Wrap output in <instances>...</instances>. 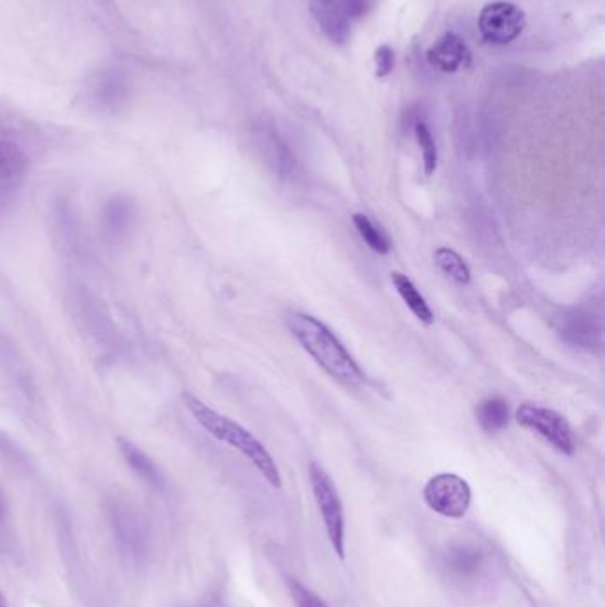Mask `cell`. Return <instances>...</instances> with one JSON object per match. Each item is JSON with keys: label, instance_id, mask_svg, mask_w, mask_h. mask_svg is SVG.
Returning a JSON list of instances; mask_svg holds the SVG:
<instances>
[{"label": "cell", "instance_id": "obj_11", "mask_svg": "<svg viewBox=\"0 0 605 607\" xmlns=\"http://www.w3.org/2000/svg\"><path fill=\"white\" fill-rule=\"evenodd\" d=\"M487 561V554L478 545L458 544L449 549L444 565L458 583H474L485 572Z\"/></svg>", "mask_w": 605, "mask_h": 607}, {"label": "cell", "instance_id": "obj_13", "mask_svg": "<svg viewBox=\"0 0 605 607\" xmlns=\"http://www.w3.org/2000/svg\"><path fill=\"white\" fill-rule=\"evenodd\" d=\"M313 15L323 32L329 36L334 43H346L352 34V22L350 18L339 9L338 4H313Z\"/></svg>", "mask_w": 605, "mask_h": 607}, {"label": "cell", "instance_id": "obj_19", "mask_svg": "<svg viewBox=\"0 0 605 607\" xmlns=\"http://www.w3.org/2000/svg\"><path fill=\"white\" fill-rule=\"evenodd\" d=\"M414 134H416L417 144L423 151V164H425L426 176H432L437 169L439 164V151H437V144L433 141L432 132L430 128L426 127V123L423 121H417L414 125Z\"/></svg>", "mask_w": 605, "mask_h": 607}, {"label": "cell", "instance_id": "obj_15", "mask_svg": "<svg viewBox=\"0 0 605 607\" xmlns=\"http://www.w3.org/2000/svg\"><path fill=\"white\" fill-rule=\"evenodd\" d=\"M391 281H393L396 292L400 293L401 299L407 304V308L412 311V315L416 316L419 322H423L426 325L433 324V311L425 297L421 295V292L417 290L416 284L410 281L409 277L401 272H393L391 274Z\"/></svg>", "mask_w": 605, "mask_h": 607}, {"label": "cell", "instance_id": "obj_7", "mask_svg": "<svg viewBox=\"0 0 605 607\" xmlns=\"http://www.w3.org/2000/svg\"><path fill=\"white\" fill-rule=\"evenodd\" d=\"M478 27L483 40L494 45H508L524 31L526 16L510 2H492L481 11Z\"/></svg>", "mask_w": 605, "mask_h": 607}, {"label": "cell", "instance_id": "obj_16", "mask_svg": "<svg viewBox=\"0 0 605 607\" xmlns=\"http://www.w3.org/2000/svg\"><path fill=\"white\" fill-rule=\"evenodd\" d=\"M476 419L481 430L487 434H495L504 430L510 423V407L501 396H490L476 407Z\"/></svg>", "mask_w": 605, "mask_h": 607}, {"label": "cell", "instance_id": "obj_18", "mask_svg": "<svg viewBox=\"0 0 605 607\" xmlns=\"http://www.w3.org/2000/svg\"><path fill=\"white\" fill-rule=\"evenodd\" d=\"M352 222H354L357 233L361 235L362 240L368 244L371 251H375L378 254H389L391 251V238L387 237L384 229L378 228L375 222L371 221L368 215L364 213H354L352 215Z\"/></svg>", "mask_w": 605, "mask_h": 607}, {"label": "cell", "instance_id": "obj_8", "mask_svg": "<svg viewBox=\"0 0 605 607\" xmlns=\"http://www.w3.org/2000/svg\"><path fill=\"white\" fill-rule=\"evenodd\" d=\"M558 332L568 345L584 350H593L602 345V322L600 316L590 309H565L558 316Z\"/></svg>", "mask_w": 605, "mask_h": 607}, {"label": "cell", "instance_id": "obj_20", "mask_svg": "<svg viewBox=\"0 0 605 607\" xmlns=\"http://www.w3.org/2000/svg\"><path fill=\"white\" fill-rule=\"evenodd\" d=\"M288 588H290L291 597L295 600L297 607H330L325 600L320 599L313 590L300 584L297 579H290Z\"/></svg>", "mask_w": 605, "mask_h": 607}, {"label": "cell", "instance_id": "obj_23", "mask_svg": "<svg viewBox=\"0 0 605 607\" xmlns=\"http://www.w3.org/2000/svg\"><path fill=\"white\" fill-rule=\"evenodd\" d=\"M6 517V501H4V496H2V492H0V521Z\"/></svg>", "mask_w": 605, "mask_h": 607}, {"label": "cell", "instance_id": "obj_25", "mask_svg": "<svg viewBox=\"0 0 605 607\" xmlns=\"http://www.w3.org/2000/svg\"><path fill=\"white\" fill-rule=\"evenodd\" d=\"M315 2H318V4H334L336 0H315Z\"/></svg>", "mask_w": 605, "mask_h": 607}, {"label": "cell", "instance_id": "obj_3", "mask_svg": "<svg viewBox=\"0 0 605 607\" xmlns=\"http://www.w3.org/2000/svg\"><path fill=\"white\" fill-rule=\"evenodd\" d=\"M309 478L332 551L336 552L339 560L345 561V510L338 489L329 473L316 462L309 466Z\"/></svg>", "mask_w": 605, "mask_h": 607}, {"label": "cell", "instance_id": "obj_24", "mask_svg": "<svg viewBox=\"0 0 605 607\" xmlns=\"http://www.w3.org/2000/svg\"><path fill=\"white\" fill-rule=\"evenodd\" d=\"M0 607H9L8 599H6V595L2 593V590H0Z\"/></svg>", "mask_w": 605, "mask_h": 607}, {"label": "cell", "instance_id": "obj_22", "mask_svg": "<svg viewBox=\"0 0 605 607\" xmlns=\"http://www.w3.org/2000/svg\"><path fill=\"white\" fill-rule=\"evenodd\" d=\"M394 63H396V57H394L393 48L389 45H382L377 48L375 52V68H377L378 79H384L391 71L394 70Z\"/></svg>", "mask_w": 605, "mask_h": 607}, {"label": "cell", "instance_id": "obj_2", "mask_svg": "<svg viewBox=\"0 0 605 607\" xmlns=\"http://www.w3.org/2000/svg\"><path fill=\"white\" fill-rule=\"evenodd\" d=\"M181 398H183V405L192 414V418L196 419L208 434L215 437L217 441L228 444L233 450L240 451L274 489H281L283 480H281V473H279V467L275 464L274 458L247 428L238 425L236 421L213 410L212 407H208L203 400H199L192 393H183Z\"/></svg>", "mask_w": 605, "mask_h": 607}, {"label": "cell", "instance_id": "obj_4", "mask_svg": "<svg viewBox=\"0 0 605 607\" xmlns=\"http://www.w3.org/2000/svg\"><path fill=\"white\" fill-rule=\"evenodd\" d=\"M423 499L432 512L446 519H462L471 508L472 490L462 476L440 473L426 483Z\"/></svg>", "mask_w": 605, "mask_h": 607}, {"label": "cell", "instance_id": "obj_21", "mask_svg": "<svg viewBox=\"0 0 605 607\" xmlns=\"http://www.w3.org/2000/svg\"><path fill=\"white\" fill-rule=\"evenodd\" d=\"M336 4L352 22V20H359L362 16L368 15L375 0H336Z\"/></svg>", "mask_w": 605, "mask_h": 607}, {"label": "cell", "instance_id": "obj_17", "mask_svg": "<svg viewBox=\"0 0 605 607\" xmlns=\"http://www.w3.org/2000/svg\"><path fill=\"white\" fill-rule=\"evenodd\" d=\"M435 265L439 267L444 276H448L451 281H455L460 286L471 283V270L467 267L464 258L460 254L449 249V247H440L433 254Z\"/></svg>", "mask_w": 605, "mask_h": 607}, {"label": "cell", "instance_id": "obj_26", "mask_svg": "<svg viewBox=\"0 0 605 607\" xmlns=\"http://www.w3.org/2000/svg\"><path fill=\"white\" fill-rule=\"evenodd\" d=\"M206 607H224V606H220V604H212V606H206Z\"/></svg>", "mask_w": 605, "mask_h": 607}, {"label": "cell", "instance_id": "obj_14", "mask_svg": "<svg viewBox=\"0 0 605 607\" xmlns=\"http://www.w3.org/2000/svg\"><path fill=\"white\" fill-rule=\"evenodd\" d=\"M118 444L126 464L132 467L142 480L148 481L157 489L164 487V476L158 471L157 464L144 451L139 450L134 442L126 441L123 437H119Z\"/></svg>", "mask_w": 605, "mask_h": 607}, {"label": "cell", "instance_id": "obj_9", "mask_svg": "<svg viewBox=\"0 0 605 607\" xmlns=\"http://www.w3.org/2000/svg\"><path fill=\"white\" fill-rule=\"evenodd\" d=\"M130 96V80L125 71L103 70L87 84V98L98 111L116 112Z\"/></svg>", "mask_w": 605, "mask_h": 607}, {"label": "cell", "instance_id": "obj_12", "mask_svg": "<svg viewBox=\"0 0 605 607\" xmlns=\"http://www.w3.org/2000/svg\"><path fill=\"white\" fill-rule=\"evenodd\" d=\"M137 219L134 201L126 196L110 198L102 208V231L105 237L118 242L128 237Z\"/></svg>", "mask_w": 605, "mask_h": 607}, {"label": "cell", "instance_id": "obj_1", "mask_svg": "<svg viewBox=\"0 0 605 607\" xmlns=\"http://www.w3.org/2000/svg\"><path fill=\"white\" fill-rule=\"evenodd\" d=\"M284 324L297 339L300 347L315 359L316 364L346 387H359L366 380L361 366L346 350L345 345L336 338L327 325L315 316L293 311L284 318Z\"/></svg>", "mask_w": 605, "mask_h": 607}, {"label": "cell", "instance_id": "obj_5", "mask_svg": "<svg viewBox=\"0 0 605 607\" xmlns=\"http://www.w3.org/2000/svg\"><path fill=\"white\" fill-rule=\"evenodd\" d=\"M515 418L520 426L542 435L543 439L550 442L559 453H563L566 457L574 455L577 446H575L572 426L568 425V421L556 410L524 403L517 409Z\"/></svg>", "mask_w": 605, "mask_h": 607}, {"label": "cell", "instance_id": "obj_6", "mask_svg": "<svg viewBox=\"0 0 605 607\" xmlns=\"http://www.w3.org/2000/svg\"><path fill=\"white\" fill-rule=\"evenodd\" d=\"M29 169L31 160L24 148L9 139H0V219L15 203Z\"/></svg>", "mask_w": 605, "mask_h": 607}, {"label": "cell", "instance_id": "obj_10", "mask_svg": "<svg viewBox=\"0 0 605 607\" xmlns=\"http://www.w3.org/2000/svg\"><path fill=\"white\" fill-rule=\"evenodd\" d=\"M426 59L435 70L455 73L471 64V50L458 34L446 32L428 48Z\"/></svg>", "mask_w": 605, "mask_h": 607}]
</instances>
